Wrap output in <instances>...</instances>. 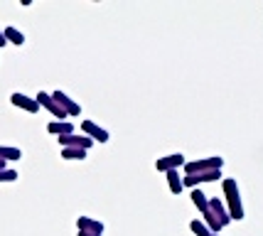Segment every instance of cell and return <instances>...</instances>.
<instances>
[{
	"instance_id": "cell-16",
	"label": "cell",
	"mask_w": 263,
	"mask_h": 236,
	"mask_svg": "<svg viewBox=\"0 0 263 236\" xmlns=\"http://www.w3.org/2000/svg\"><path fill=\"white\" fill-rule=\"evenodd\" d=\"M62 157L64 160H84L86 150H81V148H62Z\"/></svg>"
},
{
	"instance_id": "cell-19",
	"label": "cell",
	"mask_w": 263,
	"mask_h": 236,
	"mask_svg": "<svg viewBox=\"0 0 263 236\" xmlns=\"http://www.w3.org/2000/svg\"><path fill=\"white\" fill-rule=\"evenodd\" d=\"M8 45V40H5V34H3V30H0V47Z\"/></svg>"
},
{
	"instance_id": "cell-18",
	"label": "cell",
	"mask_w": 263,
	"mask_h": 236,
	"mask_svg": "<svg viewBox=\"0 0 263 236\" xmlns=\"http://www.w3.org/2000/svg\"><path fill=\"white\" fill-rule=\"evenodd\" d=\"M17 180V172L10 168H5V170H0V182H15Z\"/></svg>"
},
{
	"instance_id": "cell-1",
	"label": "cell",
	"mask_w": 263,
	"mask_h": 236,
	"mask_svg": "<svg viewBox=\"0 0 263 236\" xmlns=\"http://www.w3.org/2000/svg\"><path fill=\"white\" fill-rule=\"evenodd\" d=\"M221 187H224V197H227L229 216L231 219H236V222H241V219H243V204H241V194H239V185H236V180L227 177V180L221 182Z\"/></svg>"
},
{
	"instance_id": "cell-20",
	"label": "cell",
	"mask_w": 263,
	"mask_h": 236,
	"mask_svg": "<svg viewBox=\"0 0 263 236\" xmlns=\"http://www.w3.org/2000/svg\"><path fill=\"white\" fill-rule=\"evenodd\" d=\"M79 236H101V234H91V231H79Z\"/></svg>"
},
{
	"instance_id": "cell-3",
	"label": "cell",
	"mask_w": 263,
	"mask_h": 236,
	"mask_svg": "<svg viewBox=\"0 0 263 236\" xmlns=\"http://www.w3.org/2000/svg\"><path fill=\"white\" fill-rule=\"evenodd\" d=\"M34 99H37V103H40V108H47V111L52 113L54 118H59V121H67V118H69L67 113L62 111V106H59V103L52 99V94H45V91H40V94H37Z\"/></svg>"
},
{
	"instance_id": "cell-12",
	"label": "cell",
	"mask_w": 263,
	"mask_h": 236,
	"mask_svg": "<svg viewBox=\"0 0 263 236\" xmlns=\"http://www.w3.org/2000/svg\"><path fill=\"white\" fill-rule=\"evenodd\" d=\"M165 175H167V187H170V192H172V194H180V192L184 190L180 170H170V172H165Z\"/></svg>"
},
{
	"instance_id": "cell-15",
	"label": "cell",
	"mask_w": 263,
	"mask_h": 236,
	"mask_svg": "<svg viewBox=\"0 0 263 236\" xmlns=\"http://www.w3.org/2000/svg\"><path fill=\"white\" fill-rule=\"evenodd\" d=\"M23 157V150L20 148H12V146H0V160H20Z\"/></svg>"
},
{
	"instance_id": "cell-7",
	"label": "cell",
	"mask_w": 263,
	"mask_h": 236,
	"mask_svg": "<svg viewBox=\"0 0 263 236\" xmlns=\"http://www.w3.org/2000/svg\"><path fill=\"white\" fill-rule=\"evenodd\" d=\"M59 146L62 148H81V150H89V148L93 146L91 138H86V135H62V138H57Z\"/></svg>"
},
{
	"instance_id": "cell-9",
	"label": "cell",
	"mask_w": 263,
	"mask_h": 236,
	"mask_svg": "<svg viewBox=\"0 0 263 236\" xmlns=\"http://www.w3.org/2000/svg\"><path fill=\"white\" fill-rule=\"evenodd\" d=\"M10 103L12 106H17V108H23V111L27 113H37L40 111V103H37V99H30V96H25V94H20V91H15L10 96Z\"/></svg>"
},
{
	"instance_id": "cell-11",
	"label": "cell",
	"mask_w": 263,
	"mask_h": 236,
	"mask_svg": "<svg viewBox=\"0 0 263 236\" xmlns=\"http://www.w3.org/2000/svg\"><path fill=\"white\" fill-rule=\"evenodd\" d=\"M77 226H79V231H91V234L103 236V224L96 222V219H91V216H79V219H77Z\"/></svg>"
},
{
	"instance_id": "cell-21",
	"label": "cell",
	"mask_w": 263,
	"mask_h": 236,
	"mask_svg": "<svg viewBox=\"0 0 263 236\" xmlns=\"http://www.w3.org/2000/svg\"><path fill=\"white\" fill-rule=\"evenodd\" d=\"M0 170H5V160H0Z\"/></svg>"
},
{
	"instance_id": "cell-13",
	"label": "cell",
	"mask_w": 263,
	"mask_h": 236,
	"mask_svg": "<svg viewBox=\"0 0 263 236\" xmlns=\"http://www.w3.org/2000/svg\"><path fill=\"white\" fill-rule=\"evenodd\" d=\"M190 197H192V202H195V207L197 209H199V212H202V216H204L206 212H209V199H206V194L202 190H192L190 192Z\"/></svg>"
},
{
	"instance_id": "cell-2",
	"label": "cell",
	"mask_w": 263,
	"mask_h": 236,
	"mask_svg": "<svg viewBox=\"0 0 263 236\" xmlns=\"http://www.w3.org/2000/svg\"><path fill=\"white\" fill-rule=\"evenodd\" d=\"M224 157H204V160H195V162H184V172L187 175H199V172H209V170H221Z\"/></svg>"
},
{
	"instance_id": "cell-8",
	"label": "cell",
	"mask_w": 263,
	"mask_h": 236,
	"mask_svg": "<svg viewBox=\"0 0 263 236\" xmlns=\"http://www.w3.org/2000/svg\"><path fill=\"white\" fill-rule=\"evenodd\" d=\"M209 212L214 214V219H217L219 224H221V229L224 226H229V222H231V216H229V209H227V204L221 202V199H209Z\"/></svg>"
},
{
	"instance_id": "cell-14",
	"label": "cell",
	"mask_w": 263,
	"mask_h": 236,
	"mask_svg": "<svg viewBox=\"0 0 263 236\" xmlns=\"http://www.w3.org/2000/svg\"><path fill=\"white\" fill-rule=\"evenodd\" d=\"M3 34H5V40H8V42H12V45H25V34L20 32V30H17V27H5V30H3Z\"/></svg>"
},
{
	"instance_id": "cell-22",
	"label": "cell",
	"mask_w": 263,
	"mask_h": 236,
	"mask_svg": "<svg viewBox=\"0 0 263 236\" xmlns=\"http://www.w3.org/2000/svg\"><path fill=\"white\" fill-rule=\"evenodd\" d=\"M209 236H219V234H209Z\"/></svg>"
},
{
	"instance_id": "cell-5",
	"label": "cell",
	"mask_w": 263,
	"mask_h": 236,
	"mask_svg": "<svg viewBox=\"0 0 263 236\" xmlns=\"http://www.w3.org/2000/svg\"><path fill=\"white\" fill-rule=\"evenodd\" d=\"M184 155L182 153H172V155H167V157H160L158 162H155V168L160 170V172H170V170H180V168H184Z\"/></svg>"
},
{
	"instance_id": "cell-17",
	"label": "cell",
	"mask_w": 263,
	"mask_h": 236,
	"mask_svg": "<svg viewBox=\"0 0 263 236\" xmlns=\"http://www.w3.org/2000/svg\"><path fill=\"white\" fill-rule=\"evenodd\" d=\"M190 229H192L197 236H209V234H212V231H209V226H206L202 219H195V222H190Z\"/></svg>"
},
{
	"instance_id": "cell-4",
	"label": "cell",
	"mask_w": 263,
	"mask_h": 236,
	"mask_svg": "<svg viewBox=\"0 0 263 236\" xmlns=\"http://www.w3.org/2000/svg\"><path fill=\"white\" fill-rule=\"evenodd\" d=\"M81 131H84V135H86V138H91L93 143H106V140L111 138L106 128L96 125L93 121H81Z\"/></svg>"
},
{
	"instance_id": "cell-10",
	"label": "cell",
	"mask_w": 263,
	"mask_h": 236,
	"mask_svg": "<svg viewBox=\"0 0 263 236\" xmlns=\"http://www.w3.org/2000/svg\"><path fill=\"white\" fill-rule=\"evenodd\" d=\"M47 131L52 135H57V138L71 135L74 133V123H71V121H49V123H47Z\"/></svg>"
},
{
	"instance_id": "cell-6",
	"label": "cell",
	"mask_w": 263,
	"mask_h": 236,
	"mask_svg": "<svg viewBox=\"0 0 263 236\" xmlns=\"http://www.w3.org/2000/svg\"><path fill=\"white\" fill-rule=\"evenodd\" d=\"M52 99L62 106V111L67 113V116H79V113H81V106L74 101V99H69L64 91H54V94H52Z\"/></svg>"
}]
</instances>
